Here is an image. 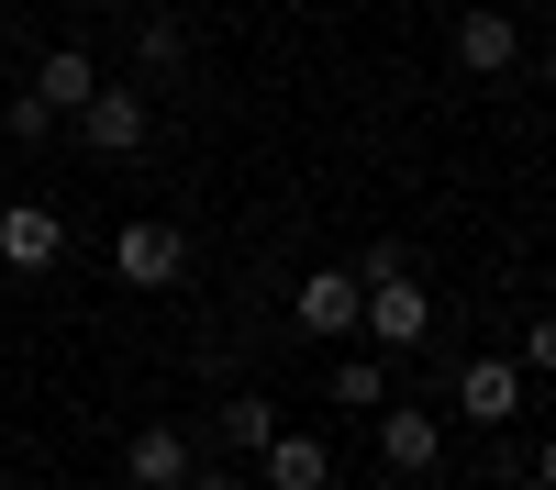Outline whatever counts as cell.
<instances>
[{
    "mask_svg": "<svg viewBox=\"0 0 556 490\" xmlns=\"http://www.w3.org/2000/svg\"><path fill=\"white\" fill-rule=\"evenodd\" d=\"M267 435H278V413H267V390H235V401H223V424H212V457H256Z\"/></svg>",
    "mask_w": 556,
    "mask_h": 490,
    "instance_id": "obj_12",
    "label": "cell"
},
{
    "mask_svg": "<svg viewBox=\"0 0 556 490\" xmlns=\"http://www.w3.org/2000/svg\"><path fill=\"white\" fill-rule=\"evenodd\" d=\"M178 267H190V235H178V223H146V212H134L123 235H112V279H123V290H167Z\"/></svg>",
    "mask_w": 556,
    "mask_h": 490,
    "instance_id": "obj_3",
    "label": "cell"
},
{
    "mask_svg": "<svg viewBox=\"0 0 556 490\" xmlns=\"http://www.w3.org/2000/svg\"><path fill=\"white\" fill-rule=\"evenodd\" d=\"M545 368H556V324L534 312V324H523V379H545Z\"/></svg>",
    "mask_w": 556,
    "mask_h": 490,
    "instance_id": "obj_17",
    "label": "cell"
},
{
    "mask_svg": "<svg viewBox=\"0 0 556 490\" xmlns=\"http://www.w3.org/2000/svg\"><path fill=\"white\" fill-rule=\"evenodd\" d=\"M67 256V212L56 201H0V267H12V279H45V267Z\"/></svg>",
    "mask_w": 556,
    "mask_h": 490,
    "instance_id": "obj_2",
    "label": "cell"
},
{
    "mask_svg": "<svg viewBox=\"0 0 556 490\" xmlns=\"http://www.w3.org/2000/svg\"><path fill=\"white\" fill-rule=\"evenodd\" d=\"M112 12H134V0H112Z\"/></svg>",
    "mask_w": 556,
    "mask_h": 490,
    "instance_id": "obj_20",
    "label": "cell"
},
{
    "mask_svg": "<svg viewBox=\"0 0 556 490\" xmlns=\"http://www.w3.org/2000/svg\"><path fill=\"white\" fill-rule=\"evenodd\" d=\"M89 89H101V67H89L78 45H45V67H34V101H45V112H78Z\"/></svg>",
    "mask_w": 556,
    "mask_h": 490,
    "instance_id": "obj_11",
    "label": "cell"
},
{
    "mask_svg": "<svg viewBox=\"0 0 556 490\" xmlns=\"http://www.w3.org/2000/svg\"><path fill=\"white\" fill-rule=\"evenodd\" d=\"M134 56H146V78H178V67H190V34H178V23H134Z\"/></svg>",
    "mask_w": 556,
    "mask_h": 490,
    "instance_id": "obj_14",
    "label": "cell"
},
{
    "mask_svg": "<svg viewBox=\"0 0 556 490\" xmlns=\"http://www.w3.org/2000/svg\"><path fill=\"white\" fill-rule=\"evenodd\" d=\"M256 490H334V445H323V435H290V424H278V435L256 445Z\"/></svg>",
    "mask_w": 556,
    "mask_h": 490,
    "instance_id": "obj_7",
    "label": "cell"
},
{
    "mask_svg": "<svg viewBox=\"0 0 556 490\" xmlns=\"http://www.w3.org/2000/svg\"><path fill=\"white\" fill-rule=\"evenodd\" d=\"M545 479H556V445L523 435V445H513V490H545Z\"/></svg>",
    "mask_w": 556,
    "mask_h": 490,
    "instance_id": "obj_15",
    "label": "cell"
},
{
    "mask_svg": "<svg viewBox=\"0 0 556 490\" xmlns=\"http://www.w3.org/2000/svg\"><path fill=\"white\" fill-rule=\"evenodd\" d=\"M45 123H56V112H45V101H34V89H23V101H12V112H0V134H12V146H45Z\"/></svg>",
    "mask_w": 556,
    "mask_h": 490,
    "instance_id": "obj_16",
    "label": "cell"
},
{
    "mask_svg": "<svg viewBox=\"0 0 556 490\" xmlns=\"http://www.w3.org/2000/svg\"><path fill=\"white\" fill-rule=\"evenodd\" d=\"M434 457H445V424L424 401H379V468L412 490V479H434Z\"/></svg>",
    "mask_w": 556,
    "mask_h": 490,
    "instance_id": "obj_4",
    "label": "cell"
},
{
    "mask_svg": "<svg viewBox=\"0 0 556 490\" xmlns=\"http://www.w3.org/2000/svg\"><path fill=\"white\" fill-rule=\"evenodd\" d=\"M190 457H201V445L178 435V424H146V435L123 445V479H134V490H178V479H190Z\"/></svg>",
    "mask_w": 556,
    "mask_h": 490,
    "instance_id": "obj_9",
    "label": "cell"
},
{
    "mask_svg": "<svg viewBox=\"0 0 556 490\" xmlns=\"http://www.w3.org/2000/svg\"><path fill=\"white\" fill-rule=\"evenodd\" d=\"M513 56H523V23H501V12H468V23H456V67H479V78H501Z\"/></svg>",
    "mask_w": 556,
    "mask_h": 490,
    "instance_id": "obj_10",
    "label": "cell"
},
{
    "mask_svg": "<svg viewBox=\"0 0 556 490\" xmlns=\"http://www.w3.org/2000/svg\"><path fill=\"white\" fill-rule=\"evenodd\" d=\"M356 324L379 335V356H412V345L434 335V290L401 267V246H367L356 256Z\"/></svg>",
    "mask_w": 556,
    "mask_h": 490,
    "instance_id": "obj_1",
    "label": "cell"
},
{
    "mask_svg": "<svg viewBox=\"0 0 556 490\" xmlns=\"http://www.w3.org/2000/svg\"><path fill=\"white\" fill-rule=\"evenodd\" d=\"M290 324L301 335H356V267H312L290 290Z\"/></svg>",
    "mask_w": 556,
    "mask_h": 490,
    "instance_id": "obj_8",
    "label": "cell"
},
{
    "mask_svg": "<svg viewBox=\"0 0 556 490\" xmlns=\"http://www.w3.org/2000/svg\"><path fill=\"white\" fill-rule=\"evenodd\" d=\"M0 23H12V0H0Z\"/></svg>",
    "mask_w": 556,
    "mask_h": 490,
    "instance_id": "obj_19",
    "label": "cell"
},
{
    "mask_svg": "<svg viewBox=\"0 0 556 490\" xmlns=\"http://www.w3.org/2000/svg\"><path fill=\"white\" fill-rule=\"evenodd\" d=\"M67 123H78V146H89V156H146V134H156V112L134 101V89H89Z\"/></svg>",
    "mask_w": 556,
    "mask_h": 490,
    "instance_id": "obj_5",
    "label": "cell"
},
{
    "mask_svg": "<svg viewBox=\"0 0 556 490\" xmlns=\"http://www.w3.org/2000/svg\"><path fill=\"white\" fill-rule=\"evenodd\" d=\"M178 490H256V479H245V468H235V457H212V468H201V457H190V479H178Z\"/></svg>",
    "mask_w": 556,
    "mask_h": 490,
    "instance_id": "obj_18",
    "label": "cell"
},
{
    "mask_svg": "<svg viewBox=\"0 0 556 490\" xmlns=\"http://www.w3.org/2000/svg\"><path fill=\"white\" fill-rule=\"evenodd\" d=\"M323 390H334L345 413H379V401H390V356H334V379H323Z\"/></svg>",
    "mask_w": 556,
    "mask_h": 490,
    "instance_id": "obj_13",
    "label": "cell"
},
{
    "mask_svg": "<svg viewBox=\"0 0 556 490\" xmlns=\"http://www.w3.org/2000/svg\"><path fill=\"white\" fill-rule=\"evenodd\" d=\"M523 401H534V379H523V368H501V356H468V368H456V413H468L479 435H501Z\"/></svg>",
    "mask_w": 556,
    "mask_h": 490,
    "instance_id": "obj_6",
    "label": "cell"
}]
</instances>
